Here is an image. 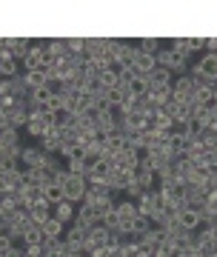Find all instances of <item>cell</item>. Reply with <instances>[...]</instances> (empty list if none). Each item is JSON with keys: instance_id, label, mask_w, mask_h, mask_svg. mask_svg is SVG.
Segmentation results:
<instances>
[{"instance_id": "44dd1931", "label": "cell", "mask_w": 217, "mask_h": 257, "mask_svg": "<svg viewBox=\"0 0 217 257\" xmlns=\"http://www.w3.org/2000/svg\"><path fill=\"white\" fill-rule=\"evenodd\" d=\"M43 109L49 111V114H54V117H57V114H63V94H60V92H54L52 97L46 100Z\"/></svg>"}, {"instance_id": "5bb4252c", "label": "cell", "mask_w": 217, "mask_h": 257, "mask_svg": "<svg viewBox=\"0 0 217 257\" xmlns=\"http://www.w3.org/2000/svg\"><path fill=\"white\" fill-rule=\"evenodd\" d=\"M146 80H149V86H172V72L163 66H154V72L146 74Z\"/></svg>"}, {"instance_id": "4dcf8cb0", "label": "cell", "mask_w": 217, "mask_h": 257, "mask_svg": "<svg viewBox=\"0 0 217 257\" xmlns=\"http://www.w3.org/2000/svg\"><path fill=\"white\" fill-rule=\"evenodd\" d=\"M172 52H177V55H183V57H191L189 37H174V40H172Z\"/></svg>"}, {"instance_id": "ac0fdd59", "label": "cell", "mask_w": 217, "mask_h": 257, "mask_svg": "<svg viewBox=\"0 0 217 257\" xmlns=\"http://www.w3.org/2000/svg\"><path fill=\"white\" fill-rule=\"evenodd\" d=\"M40 229H43V237H63V231H66L63 223L57 220V217H49Z\"/></svg>"}, {"instance_id": "603a6c76", "label": "cell", "mask_w": 217, "mask_h": 257, "mask_svg": "<svg viewBox=\"0 0 217 257\" xmlns=\"http://www.w3.org/2000/svg\"><path fill=\"white\" fill-rule=\"evenodd\" d=\"M46 52L52 57H66L69 52H66V40H60V37H54V40H46Z\"/></svg>"}, {"instance_id": "3957f363", "label": "cell", "mask_w": 217, "mask_h": 257, "mask_svg": "<svg viewBox=\"0 0 217 257\" xmlns=\"http://www.w3.org/2000/svg\"><path fill=\"white\" fill-rule=\"evenodd\" d=\"M86 180L83 177H74V175H69V180L63 183V194H66V200L69 203H83V194H86Z\"/></svg>"}, {"instance_id": "7c38bea8", "label": "cell", "mask_w": 217, "mask_h": 257, "mask_svg": "<svg viewBox=\"0 0 217 257\" xmlns=\"http://www.w3.org/2000/svg\"><path fill=\"white\" fill-rule=\"evenodd\" d=\"M123 89H126V94H132V97L140 100V97H146V92H149V80L140 74V77H135V80H129Z\"/></svg>"}, {"instance_id": "83f0119b", "label": "cell", "mask_w": 217, "mask_h": 257, "mask_svg": "<svg viewBox=\"0 0 217 257\" xmlns=\"http://www.w3.org/2000/svg\"><path fill=\"white\" fill-rule=\"evenodd\" d=\"M66 52H69V55L86 52V37H66Z\"/></svg>"}, {"instance_id": "d6986e66", "label": "cell", "mask_w": 217, "mask_h": 257, "mask_svg": "<svg viewBox=\"0 0 217 257\" xmlns=\"http://www.w3.org/2000/svg\"><path fill=\"white\" fill-rule=\"evenodd\" d=\"M43 197H46L49 203H52V206H57V203H63V200H66V194H63V186H57V183L46 186V189H43Z\"/></svg>"}, {"instance_id": "5b68a950", "label": "cell", "mask_w": 217, "mask_h": 257, "mask_svg": "<svg viewBox=\"0 0 217 257\" xmlns=\"http://www.w3.org/2000/svg\"><path fill=\"white\" fill-rule=\"evenodd\" d=\"M146 100L152 103L154 109H163L166 103L172 100V86H149V92H146Z\"/></svg>"}, {"instance_id": "d4e9b609", "label": "cell", "mask_w": 217, "mask_h": 257, "mask_svg": "<svg viewBox=\"0 0 217 257\" xmlns=\"http://www.w3.org/2000/svg\"><path fill=\"white\" fill-rule=\"evenodd\" d=\"M66 169H69V175L83 177V180H86V175H89V169H91V166L86 163V160H69V166H66Z\"/></svg>"}, {"instance_id": "f546056e", "label": "cell", "mask_w": 217, "mask_h": 257, "mask_svg": "<svg viewBox=\"0 0 217 257\" xmlns=\"http://www.w3.org/2000/svg\"><path fill=\"white\" fill-rule=\"evenodd\" d=\"M152 226H154V223L149 220V217H143V214H137L135 220H132V229H135V234H146Z\"/></svg>"}, {"instance_id": "4316f807", "label": "cell", "mask_w": 217, "mask_h": 257, "mask_svg": "<svg viewBox=\"0 0 217 257\" xmlns=\"http://www.w3.org/2000/svg\"><path fill=\"white\" fill-rule=\"evenodd\" d=\"M0 146H20V135H18V128H3L0 132Z\"/></svg>"}, {"instance_id": "1f68e13d", "label": "cell", "mask_w": 217, "mask_h": 257, "mask_svg": "<svg viewBox=\"0 0 217 257\" xmlns=\"http://www.w3.org/2000/svg\"><path fill=\"white\" fill-rule=\"evenodd\" d=\"M206 49V37H189V52L194 55V52H203Z\"/></svg>"}, {"instance_id": "8992f818", "label": "cell", "mask_w": 217, "mask_h": 257, "mask_svg": "<svg viewBox=\"0 0 217 257\" xmlns=\"http://www.w3.org/2000/svg\"><path fill=\"white\" fill-rule=\"evenodd\" d=\"M137 163H140V152L137 149H129V146L115 157V169H123V172H135Z\"/></svg>"}, {"instance_id": "d6a6232c", "label": "cell", "mask_w": 217, "mask_h": 257, "mask_svg": "<svg viewBox=\"0 0 217 257\" xmlns=\"http://www.w3.org/2000/svg\"><path fill=\"white\" fill-rule=\"evenodd\" d=\"M12 94V80L9 77H0V97H9Z\"/></svg>"}, {"instance_id": "7402d4cb", "label": "cell", "mask_w": 217, "mask_h": 257, "mask_svg": "<svg viewBox=\"0 0 217 257\" xmlns=\"http://www.w3.org/2000/svg\"><path fill=\"white\" fill-rule=\"evenodd\" d=\"M211 103V89H194L189 97V106H208Z\"/></svg>"}, {"instance_id": "e575fe53", "label": "cell", "mask_w": 217, "mask_h": 257, "mask_svg": "<svg viewBox=\"0 0 217 257\" xmlns=\"http://www.w3.org/2000/svg\"><path fill=\"white\" fill-rule=\"evenodd\" d=\"M211 106H217V89L211 92Z\"/></svg>"}, {"instance_id": "484cf974", "label": "cell", "mask_w": 217, "mask_h": 257, "mask_svg": "<svg viewBox=\"0 0 217 257\" xmlns=\"http://www.w3.org/2000/svg\"><path fill=\"white\" fill-rule=\"evenodd\" d=\"M9 126L18 128V132H20V128H26V126H29V111H26V109L12 111V114H9Z\"/></svg>"}, {"instance_id": "4fadbf2b", "label": "cell", "mask_w": 217, "mask_h": 257, "mask_svg": "<svg viewBox=\"0 0 217 257\" xmlns=\"http://www.w3.org/2000/svg\"><path fill=\"white\" fill-rule=\"evenodd\" d=\"M23 80H26L29 92H37V89L49 86V74L46 72H23Z\"/></svg>"}, {"instance_id": "30bf717a", "label": "cell", "mask_w": 217, "mask_h": 257, "mask_svg": "<svg viewBox=\"0 0 217 257\" xmlns=\"http://www.w3.org/2000/svg\"><path fill=\"white\" fill-rule=\"evenodd\" d=\"M74 226H83V229H91L94 223H97V214H94V209H89V206H80V209H74Z\"/></svg>"}, {"instance_id": "836d02e7", "label": "cell", "mask_w": 217, "mask_h": 257, "mask_svg": "<svg viewBox=\"0 0 217 257\" xmlns=\"http://www.w3.org/2000/svg\"><path fill=\"white\" fill-rule=\"evenodd\" d=\"M206 55H217V37H206Z\"/></svg>"}, {"instance_id": "6da1fadb", "label": "cell", "mask_w": 217, "mask_h": 257, "mask_svg": "<svg viewBox=\"0 0 217 257\" xmlns=\"http://www.w3.org/2000/svg\"><path fill=\"white\" fill-rule=\"evenodd\" d=\"M54 123H57V117H54V114H49L46 109L32 111V114H29V126H26V132L32 135V138L40 140V138L46 135V132H49V128L54 126Z\"/></svg>"}, {"instance_id": "277c9868", "label": "cell", "mask_w": 217, "mask_h": 257, "mask_svg": "<svg viewBox=\"0 0 217 257\" xmlns=\"http://www.w3.org/2000/svg\"><path fill=\"white\" fill-rule=\"evenodd\" d=\"M49 155H46L40 146H29L23 149V155H20V166H26V169H37V166H46Z\"/></svg>"}, {"instance_id": "e0dca14e", "label": "cell", "mask_w": 217, "mask_h": 257, "mask_svg": "<svg viewBox=\"0 0 217 257\" xmlns=\"http://www.w3.org/2000/svg\"><path fill=\"white\" fill-rule=\"evenodd\" d=\"M115 214H118V220H135V217H137V203H135V200H123V203H118Z\"/></svg>"}, {"instance_id": "f1b7e54d", "label": "cell", "mask_w": 217, "mask_h": 257, "mask_svg": "<svg viewBox=\"0 0 217 257\" xmlns=\"http://www.w3.org/2000/svg\"><path fill=\"white\" fill-rule=\"evenodd\" d=\"M137 49L146 52V55H157V52H160V40H157V37H143V40L137 43Z\"/></svg>"}, {"instance_id": "7a4b0ae2", "label": "cell", "mask_w": 217, "mask_h": 257, "mask_svg": "<svg viewBox=\"0 0 217 257\" xmlns=\"http://www.w3.org/2000/svg\"><path fill=\"white\" fill-rule=\"evenodd\" d=\"M157 66H163V69H169V72H177V74H186L189 72V57L177 55V52H172V49H166V52H157Z\"/></svg>"}, {"instance_id": "2e32d148", "label": "cell", "mask_w": 217, "mask_h": 257, "mask_svg": "<svg viewBox=\"0 0 217 257\" xmlns=\"http://www.w3.org/2000/svg\"><path fill=\"white\" fill-rule=\"evenodd\" d=\"M52 217H57V220L63 223H72L74 220V203H69V200H63V203H57V206H54V214Z\"/></svg>"}, {"instance_id": "9a60e30c", "label": "cell", "mask_w": 217, "mask_h": 257, "mask_svg": "<svg viewBox=\"0 0 217 257\" xmlns=\"http://www.w3.org/2000/svg\"><path fill=\"white\" fill-rule=\"evenodd\" d=\"M97 80H100V86H103V92H112V89H118L120 86V72L112 66V69H106V72L100 74Z\"/></svg>"}, {"instance_id": "52a82bcc", "label": "cell", "mask_w": 217, "mask_h": 257, "mask_svg": "<svg viewBox=\"0 0 217 257\" xmlns=\"http://www.w3.org/2000/svg\"><path fill=\"white\" fill-rule=\"evenodd\" d=\"M191 74H203L208 80H217V55H203L200 63L191 69Z\"/></svg>"}, {"instance_id": "ba28073f", "label": "cell", "mask_w": 217, "mask_h": 257, "mask_svg": "<svg viewBox=\"0 0 217 257\" xmlns=\"http://www.w3.org/2000/svg\"><path fill=\"white\" fill-rule=\"evenodd\" d=\"M177 223H180L186 231H197V229H200V211L186 206V209L177 211Z\"/></svg>"}, {"instance_id": "9c48e42d", "label": "cell", "mask_w": 217, "mask_h": 257, "mask_svg": "<svg viewBox=\"0 0 217 257\" xmlns=\"http://www.w3.org/2000/svg\"><path fill=\"white\" fill-rule=\"evenodd\" d=\"M86 52H89V57L106 55V52H112V40L108 37H86Z\"/></svg>"}, {"instance_id": "cb8c5ba5", "label": "cell", "mask_w": 217, "mask_h": 257, "mask_svg": "<svg viewBox=\"0 0 217 257\" xmlns=\"http://www.w3.org/2000/svg\"><path fill=\"white\" fill-rule=\"evenodd\" d=\"M23 246H43V229L40 226H32L23 234Z\"/></svg>"}, {"instance_id": "8fae6325", "label": "cell", "mask_w": 217, "mask_h": 257, "mask_svg": "<svg viewBox=\"0 0 217 257\" xmlns=\"http://www.w3.org/2000/svg\"><path fill=\"white\" fill-rule=\"evenodd\" d=\"M154 66H157V55H146V52H140V49H137V57H135V69L140 74H152L154 72Z\"/></svg>"}, {"instance_id": "ffe728a7", "label": "cell", "mask_w": 217, "mask_h": 257, "mask_svg": "<svg viewBox=\"0 0 217 257\" xmlns=\"http://www.w3.org/2000/svg\"><path fill=\"white\" fill-rule=\"evenodd\" d=\"M191 132H194V123H191V120H174V123H172V135H174V138L186 140Z\"/></svg>"}]
</instances>
